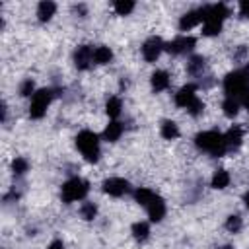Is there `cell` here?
<instances>
[{
  "label": "cell",
  "instance_id": "obj_1",
  "mask_svg": "<svg viewBox=\"0 0 249 249\" xmlns=\"http://www.w3.org/2000/svg\"><path fill=\"white\" fill-rule=\"evenodd\" d=\"M224 91L228 93L226 97H233L241 105H245L249 101V66L230 72L224 78Z\"/></svg>",
  "mask_w": 249,
  "mask_h": 249
},
{
  "label": "cell",
  "instance_id": "obj_2",
  "mask_svg": "<svg viewBox=\"0 0 249 249\" xmlns=\"http://www.w3.org/2000/svg\"><path fill=\"white\" fill-rule=\"evenodd\" d=\"M195 144L198 150L202 152H208L210 156H224L228 152L226 148V140H224V134L218 132V130H204V132H198L196 138H195Z\"/></svg>",
  "mask_w": 249,
  "mask_h": 249
},
{
  "label": "cell",
  "instance_id": "obj_3",
  "mask_svg": "<svg viewBox=\"0 0 249 249\" xmlns=\"http://www.w3.org/2000/svg\"><path fill=\"white\" fill-rule=\"evenodd\" d=\"M76 146L88 161H97L99 158V136L91 130H82L76 136Z\"/></svg>",
  "mask_w": 249,
  "mask_h": 249
},
{
  "label": "cell",
  "instance_id": "obj_4",
  "mask_svg": "<svg viewBox=\"0 0 249 249\" xmlns=\"http://www.w3.org/2000/svg\"><path fill=\"white\" fill-rule=\"evenodd\" d=\"M53 97H54V89H51V88H45V89L35 91L33 97H31V105H29L31 119H41L47 113V107L51 105Z\"/></svg>",
  "mask_w": 249,
  "mask_h": 249
},
{
  "label": "cell",
  "instance_id": "obj_5",
  "mask_svg": "<svg viewBox=\"0 0 249 249\" xmlns=\"http://www.w3.org/2000/svg\"><path fill=\"white\" fill-rule=\"evenodd\" d=\"M89 191V185L80 179V177H72L62 185V200L64 202H76L82 200Z\"/></svg>",
  "mask_w": 249,
  "mask_h": 249
},
{
  "label": "cell",
  "instance_id": "obj_6",
  "mask_svg": "<svg viewBox=\"0 0 249 249\" xmlns=\"http://www.w3.org/2000/svg\"><path fill=\"white\" fill-rule=\"evenodd\" d=\"M196 45V39L191 37V35H181L177 39H173L171 43H165L163 51L171 53V54H185L189 51H193V47Z\"/></svg>",
  "mask_w": 249,
  "mask_h": 249
},
{
  "label": "cell",
  "instance_id": "obj_7",
  "mask_svg": "<svg viewBox=\"0 0 249 249\" xmlns=\"http://www.w3.org/2000/svg\"><path fill=\"white\" fill-rule=\"evenodd\" d=\"M163 47H165V43H163L160 37H150V39L142 45V54H144V58H146L148 62H154V60H158V56L161 54Z\"/></svg>",
  "mask_w": 249,
  "mask_h": 249
},
{
  "label": "cell",
  "instance_id": "obj_8",
  "mask_svg": "<svg viewBox=\"0 0 249 249\" xmlns=\"http://www.w3.org/2000/svg\"><path fill=\"white\" fill-rule=\"evenodd\" d=\"M128 181L123 179V177H111L103 183V191L111 196H123L124 193H128Z\"/></svg>",
  "mask_w": 249,
  "mask_h": 249
},
{
  "label": "cell",
  "instance_id": "obj_9",
  "mask_svg": "<svg viewBox=\"0 0 249 249\" xmlns=\"http://www.w3.org/2000/svg\"><path fill=\"white\" fill-rule=\"evenodd\" d=\"M195 99H196V86L195 84H187L175 93V105L183 107V109H187Z\"/></svg>",
  "mask_w": 249,
  "mask_h": 249
},
{
  "label": "cell",
  "instance_id": "obj_10",
  "mask_svg": "<svg viewBox=\"0 0 249 249\" xmlns=\"http://www.w3.org/2000/svg\"><path fill=\"white\" fill-rule=\"evenodd\" d=\"M74 62H76V66H78L80 70L89 68V64L93 62V49H91L89 45L78 47L76 53H74Z\"/></svg>",
  "mask_w": 249,
  "mask_h": 249
},
{
  "label": "cell",
  "instance_id": "obj_11",
  "mask_svg": "<svg viewBox=\"0 0 249 249\" xmlns=\"http://www.w3.org/2000/svg\"><path fill=\"white\" fill-rule=\"evenodd\" d=\"M146 210H148V216H150L152 222L163 220V216H165V202H163V198L158 196V195H154V198L148 202Z\"/></svg>",
  "mask_w": 249,
  "mask_h": 249
},
{
  "label": "cell",
  "instance_id": "obj_12",
  "mask_svg": "<svg viewBox=\"0 0 249 249\" xmlns=\"http://www.w3.org/2000/svg\"><path fill=\"white\" fill-rule=\"evenodd\" d=\"M200 21H202V8L193 10V12H187V14L181 16V19H179V29H181V31H189V29L196 27Z\"/></svg>",
  "mask_w": 249,
  "mask_h": 249
},
{
  "label": "cell",
  "instance_id": "obj_13",
  "mask_svg": "<svg viewBox=\"0 0 249 249\" xmlns=\"http://www.w3.org/2000/svg\"><path fill=\"white\" fill-rule=\"evenodd\" d=\"M224 140H226V148L228 150H235L241 146V140H243V130L241 126H231L226 134H224Z\"/></svg>",
  "mask_w": 249,
  "mask_h": 249
},
{
  "label": "cell",
  "instance_id": "obj_14",
  "mask_svg": "<svg viewBox=\"0 0 249 249\" xmlns=\"http://www.w3.org/2000/svg\"><path fill=\"white\" fill-rule=\"evenodd\" d=\"M123 124L119 123V121H111L107 126H105V130H103V138L107 140V142H115V140H119L121 138V134H123Z\"/></svg>",
  "mask_w": 249,
  "mask_h": 249
},
{
  "label": "cell",
  "instance_id": "obj_15",
  "mask_svg": "<svg viewBox=\"0 0 249 249\" xmlns=\"http://www.w3.org/2000/svg\"><path fill=\"white\" fill-rule=\"evenodd\" d=\"M54 12H56V4L51 2V0H45V2H41V4L37 6V18H39L41 21H49V19L54 16Z\"/></svg>",
  "mask_w": 249,
  "mask_h": 249
},
{
  "label": "cell",
  "instance_id": "obj_16",
  "mask_svg": "<svg viewBox=\"0 0 249 249\" xmlns=\"http://www.w3.org/2000/svg\"><path fill=\"white\" fill-rule=\"evenodd\" d=\"M152 88H154L156 91L167 89V88H169V74L163 72V70H156V72L152 74Z\"/></svg>",
  "mask_w": 249,
  "mask_h": 249
},
{
  "label": "cell",
  "instance_id": "obj_17",
  "mask_svg": "<svg viewBox=\"0 0 249 249\" xmlns=\"http://www.w3.org/2000/svg\"><path fill=\"white\" fill-rule=\"evenodd\" d=\"M204 66H206V60L202 58V56H193L189 62H187V72L191 74V76H202V72H204Z\"/></svg>",
  "mask_w": 249,
  "mask_h": 249
},
{
  "label": "cell",
  "instance_id": "obj_18",
  "mask_svg": "<svg viewBox=\"0 0 249 249\" xmlns=\"http://www.w3.org/2000/svg\"><path fill=\"white\" fill-rule=\"evenodd\" d=\"M111 58H113V53H111V49L109 47H95L93 49V62H97V64H107V62H111Z\"/></svg>",
  "mask_w": 249,
  "mask_h": 249
},
{
  "label": "cell",
  "instance_id": "obj_19",
  "mask_svg": "<svg viewBox=\"0 0 249 249\" xmlns=\"http://www.w3.org/2000/svg\"><path fill=\"white\" fill-rule=\"evenodd\" d=\"M230 185V173L226 169H218L212 175V187L214 189H226Z\"/></svg>",
  "mask_w": 249,
  "mask_h": 249
},
{
  "label": "cell",
  "instance_id": "obj_20",
  "mask_svg": "<svg viewBox=\"0 0 249 249\" xmlns=\"http://www.w3.org/2000/svg\"><path fill=\"white\" fill-rule=\"evenodd\" d=\"M121 109H123V101L119 99V97H109L107 99V103H105V111H107V115L109 117H113V119H117L119 115H121Z\"/></svg>",
  "mask_w": 249,
  "mask_h": 249
},
{
  "label": "cell",
  "instance_id": "obj_21",
  "mask_svg": "<svg viewBox=\"0 0 249 249\" xmlns=\"http://www.w3.org/2000/svg\"><path fill=\"white\" fill-rule=\"evenodd\" d=\"M160 132H161V136H163L165 140H173V138L179 136V128H177V124H175L173 121H163Z\"/></svg>",
  "mask_w": 249,
  "mask_h": 249
},
{
  "label": "cell",
  "instance_id": "obj_22",
  "mask_svg": "<svg viewBox=\"0 0 249 249\" xmlns=\"http://www.w3.org/2000/svg\"><path fill=\"white\" fill-rule=\"evenodd\" d=\"M132 235H134V239H138V241H146L148 235H150V226H148V222H136V224L132 226Z\"/></svg>",
  "mask_w": 249,
  "mask_h": 249
},
{
  "label": "cell",
  "instance_id": "obj_23",
  "mask_svg": "<svg viewBox=\"0 0 249 249\" xmlns=\"http://www.w3.org/2000/svg\"><path fill=\"white\" fill-rule=\"evenodd\" d=\"M239 107H241V103L237 99H233V97H226L224 103H222V109H224V113L228 117H235L237 111H239Z\"/></svg>",
  "mask_w": 249,
  "mask_h": 249
},
{
  "label": "cell",
  "instance_id": "obj_24",
  "mask_svg": "<svg viewBox=\"0 0 249 249\" xmlns=\"http://www.w3.org/2000/svg\"><path fill=\"white\" fill-rule=\"evenodd\" d=\"M134 198H136V202H140L142 206H148V202L154 198V193L150 191V189H144V187H138L136 191H134Z\"/></svg>",
  "mask_w": 249,
  "mask_h": 249
},
{
  "label": "cell",
  "instance_id": "obj_25",
  "mask_svg": "<svg viewBox=\"0 0 249 249\" xmlns=\"http://www.w3.org/2000/svg\"><path fill=\"white\" fill-rule=\"evenodd\" d=\"M113 8H115V12L119 16H128L134 10V2H130V0H119V2L113 4Z\"/></svg>",
  "mask_w": 249,
  "mask_h": 249
},
{
  "label": "cell",
  "instance_id": "obj_26",
  "mask_svg": "<svg viewBox=\"0 0 249 249\" xmlns=\"http://www.w3.org/2000/svg\"><path fill=\"white\" fill-rule=\"evenodd\" d=\"M80 214H82V218H84V220H93V218H95V214H97V206H95L93 202H86V204H82Z\"/></svg>",
  "mask_w": 249,
  "mask_h": 249
},
{
  "label": "cell",
  "instance_id": "obj_27",
  "mask_svg": "<svg viewBox=\"0 0 249 249\" xmlns=\"http://www.w3.org/2000/svg\"><path fill=\"white\" fill-rule=\"evenodd\" d=\"M226 230L231 231V233H237V231L241 230V218H239L237 214L228 216V220H226Z\"/></svg>",
  "mask_w": 249,
  "mask_h": 249
},
{
  "label": "cell",
  "instance_id": "obj_28",
  "mask_svg": "<svg viewBox=\"0 0 249 249\" xmlns=\"http://www.w3.org/2000/svg\"><path fill=\"white\" fill-rule=\"evenodd\" d=\"M12 169H14L16 175H23V173L29 169V163H27V160H23V158H16V160L12 161Z\"/></svg>",
  "mask_w": 249,
  "mask_h": 249
},
{
  "label": "cell",
  "instance_id": "obj_29",
  "mask_svg": "<svg viewBox=\"0 0 249 249\" xmlns=\"http://www.w3.org/2000/svg\"><path fill=\"white\" fill-rule=\"evenodd\" d=\"M33 91H35V84H33V80H23L21 86H19V93H21L23 97H29Z\"/></svg>",
  "mask_w": 249,
  "mask_h": 249
},
{
  "label": "cell",
  "instance_id": "obj_30",
  "mask_svg": "<svg viewBox=\"0 0 249 249\" xmlns=\"http://www.w3.org/2000/svg\"><path fill=\"white\" fill-rule=\"evenodd\" d=\"M202 109H204V105H202V101H200L198 97H196V99H195V101H193V103H191V105L187 107V111H189V113H191L193 117L200 115V113H202Z\"/></svg>",
  "mask_w": 249,
  "mask_h": 249
},
{
  "label": "cell",
  "instance_id": "obj_31",
  "mask_svg": "<svg viewBox=\"0 0 249 249\" xmlns=\"http://www.w3.org/2000/svg\"><path fill=\"white\" fill-rule=\"evenodd\" d=\"M239 12H241V16L249 18V2H241L239 4Z\"/></svg>",
  "mask_w": 249,
  "mask_h": 249
},
{
  "label": "cell",
  "instance_id": "obj_32",
  "mask_svg": "<svg viewBox=\"0 0 249 249\" xmlns=\"http://www.w3.org/2000/svg\"><path fill=\"white\" fill-rule=\"evenodd\" d=\"M74 12H76V14L86 16V6H84V4H78V6H74Z\"/></svg>",
  "mask_w": 249,
  "mask_h": 249
},
{
  "label": "cell",
  "instance_id": "obj_33",
  "mask_svg": "<svg viewBox=\"0 0 249 249\" xmlns=\"http://www.w3.org/2000/svg\"><path fill=\"white\" fill-rule=\"evenodd\" d=\"M49 249H64V247H62V241H53L49 245Z\"/></svg>",
  "mask_w": 249,
  "mask_h": 249
},
{
  "label": "cell",
  "instance_id": "obj_34",
  "mask_svg": "<svg viewBox=\"0 0 249 249\" xmlns=\"http://www.w3.org/2000/svg\"><path fill=\"white\" fill-rule=\"evenodd\" d=\"M243 200H245V206H247V208H249V191H247V193H245V196H243Z\"/></svg>",
  "mask_w": 249,
  "mask_h": 249
},
{
  "label": "cell",
  "instance_id": "obj_35",
  "mask_svg": "<svg viewBox=\"0 0 249 249\" xmlns=\"http://www.w3.org/2000/svg\"><path fill=\"white\" fill-rule=\"evenodd\" d=\"M220 249H233L231 245H224V247H220Z\"/></svg>",
  "mask_w": 249,
  "mask_h": 249
}]
</instances>
